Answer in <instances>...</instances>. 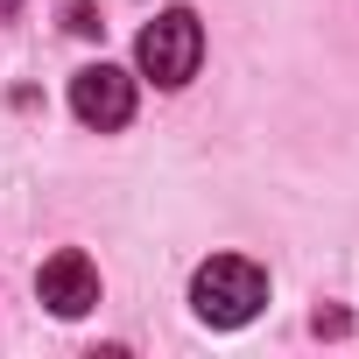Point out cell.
Wrapping results in <instances>:
<instances>
[{
	"mask_svg": "<svg viewBox=\"0 0 359 359\" xmlns=\"http://www.w3.org/2000/svg\"><path fill=\"white\" fill-rule=\"evenodd\" d=\"M261 303H268V275H261L254 261H240V254H212V261L191 275V310H198L205 324H219V331L247 324Z\"/></svg>",
	"mask_w": 359,
	"mask_h": 359,
	"instance_id": "1",
	"label": "cell"
},
{
	"mask_svg": "<svg viewBox=\"0 0 359 359\" xmlns=\"http://www.w3.org/2000/svg\"><path fill=\"white\" fill-rule=\"evenodd\" d=\"M134 64H141V78H155V85H169V92L191 85L198 64H205V22H198L191 8H162V15L141 29Z\"/></svg>",
	"mask_w": 359,
	"mask_h": 359,
	"instance_id": "2",
	"label": "cell"
},
{
	"mask_svg": "<svg viewBox=\"0 0 359 359\" xmlns=\"http://www.w3.org/2000/svg\"><path fill=\"white\" fill-rule=\"evenodd\" d=\"M71 113H78L85 127H99V134L127 127V120H134V78H127L120 64H85V71L71 78Z\"/></svg>",
	"mask_w": 359,
	"mask_h": 359,
	"instance_id": "3",
	"label": "cell"
},
{
	"mask_svg": "<svg viewBox=\"0 0 359 359\" xmlns=\"http://www.w3.org/2000/svg\"><path fill=\"white\" fill-rule=\"evenodd\" d=\"M36 296H43L57 317H85V310L99 303V268H92L78 247H64V254H50V261H43V275H36Z\"/></svg>",
	"mask_w": 359,
	"mask_h": 359,
	"instance_id": "4",
	"label": "cell"
}]
</instances>
